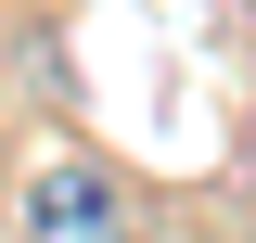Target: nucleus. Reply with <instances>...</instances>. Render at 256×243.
I'll list each match as a JSON object with an SVG mask.
<instances>
[{
	"label": "nucleus",
	"mask_w": 256,
	"mask_h": 243,
	"mask_svg": "<svg viewBox=\"0 0 256 243\" xmlns=\"http://www.w3.org/2000/svg\"><path fill=\"white\" fill-rule=\"evenodd\" d=\"M141 218H128V180L116 166H90V154H52L26 180V243H128Z\"/></svg>",
	"instance_id": "obj_1"
}]
</instances>
